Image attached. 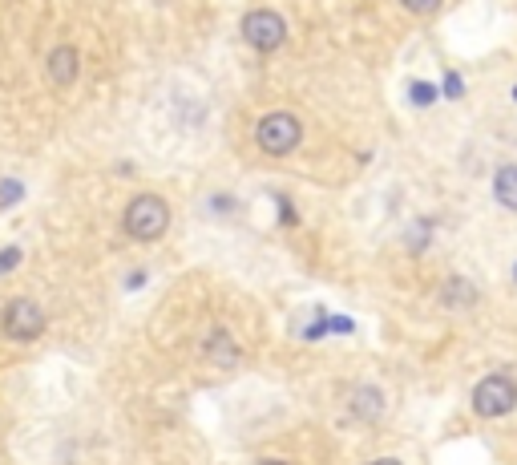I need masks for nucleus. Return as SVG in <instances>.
Returning <instances> with one entry per match:
<instances>
[{"label": "nucleus", "instance_id": "nucleus-1", "mask_svg": "<svg viewBox=\"0 0 517 465\" xmlns=\"http://www.w3.org/2000/svg\"><path fill=\"white\" fill-rule=\"evenodd\" d=\"M122 227H126L130 239L154 243V239H162L166 227H170V207H166L158 195H138V199H130V207H126V215H122Z\"/></svg>", "mask_w": 517, "mask_h": 465}, {"label": "nucleus", "instance_id": "nucleus-2", "mask_svg": "<svg viewBox=\"0 0 517 465\" xmlns=\"http://www.w3.org/2000/svg\"><path fill=\"white\" fill-rule=\"evenodd\" d=\"M0 332L17 344H33L45 336V308L29 296H17L5 304V316H0Z\"/></svg>", "mask_w": 517, "mask_h": 465}, {"label": "nucleus", "instance_id": "nucleus-3", "mask_svg": "<svg viewBox=\"0 0 517 465\" xmlns=\"http://www.w3.org/2000/svg\"><path fill=\"white\" fill-rule=\"evenodd\" d=\"M299 138H303V126H299L295 114H267V118H259V126H255L259 150H267V154H275V158L291 154V150L299 146Z\"/></svg>", "mask_w": 517, "mask_h": 465}, {"label": "nucleus", "instance_id": "nucleus-4", "mask_svg": "<svg viewBox=\"0 0 517 465\" xmlns=\"http://www.w3.org/2000/svg\"><path fill=\"white\" fill-rule=\"evenodd\" d=\"M513 405H517V381L501 377V372H493L473 389V413L481 417H505L513 413Z\"/></svg>", "mask_w": 517, "mask_h": 465}, {"label": "nucleus", "instance_id": "nucleus-5", "mask_svg": "<svg viewBox=\"0 0 517 465\" xmlns=\"http://www.w3.org/2000/svg\"><path fill=\"white\" fill-rule=\"evenodd\" d=\"M243 37H247V45L255 53H275L283 45V37H287V25L271 9H255V13L243 17Z\"/></svg>", "mask_w": 517, "mask_h": 465}, {"label": "nucleus", "instance_id": "nucleus-6", "mask_svg": "<svg viewBox=\"0 0 517 465\" xmlns=\"http://www.w3.org/2000/svg\"><path fill=\"white\" fill-rule=\"evenodd\" d=\"M45 73H49V81H53L57 89H69V85L77 81V73H81L77 49H73V45H57V49L45 57Z\"/></svg>", "mask_w": 517, "mask_h": 465}, {"label": "nucleus", "instance_id": "nucleus-7", "mask_svg": "<svg viewBox=\"0 0 517 465\" xmlns=\"http://www.w3.org/2000/svg\"><path fill=\"white\" fill-rule=\"evenodd\" d=\"M206 360H215L219 368L239 364V344H235V336L223 332V328H215L211 336H206Z\"/></svg>", "mask_w": 517, "mask_h": 465}, {"label": "nucleus", "instance_id": "nucleus-8", "mask_svg": "<svg viewBox=\"0 0 517 465\" xmlns=\"http://www.w3.org/2000/svg\"><path fill=\"white\" fill-rule=\"evenodd\" d=\"M348 413H352V421H376V417L384 413V397H380V389H372V385L356 389V393H352V401H348Z\"/></svg>", "mask_w": 517, "mask_h": 465}, {"label": "nucleus", "instance_id": "nucleus-9", "mask_svg": "<svg viewBox=\"0 0 517 465\" xmlns=\"http://www.w3.org/2000/svg\"><path fill=\"white\" fill-rule=\"evenodd\" d=\"M493 195H497L501 207L517 211V166H501V170H497V178H493Z\"/></svg>", "mask_w": 517, "mask_h": 465}, {"label": "nucleus", "instance_id": "nucleus-10", "mask_svg": "<svg viewBox=\"0 0 517 465\" xmlns=\"http://www.w3.org/2000/svg\"><path fill=\"white\" fill-rule=\"evenodd\" d=\"M441 300H445L449 308H469V304L477 300V292H473L469 279H449L445 292H441Z\"/></svg>", "mask_w": 517, "mask_h": 465}, {"label": "nucleus", "instance_id": "nucleus-11", "mask_svg": "<svg viewBox=\"0 0 517 465\" xmlns=\"http://www.w3.org/2000/svg\"><path fill=\"white\" fill-rule=\"evenodd\" d=\"M21 199H25V186H21V182H13V178L0 182V207H13V203H21Z\"/></svg>", "mask_w": 517, "mask_h": 465}, {"label": "nucleus", "instance_id": "nucleus-12", "mask_svg": "<svg viewBox=\"0 0 517 465\" xmlns=\"http://www.w3.org/2000/svg\"><path fill=\"white\" fill-rule=\"evenodd\" d=\"M400 5H404L408 13H417V17H433V13L441 9V0H400Z\"/></svg>", "mask_w": 517, "mask_h": 465}, {"label": "nucleus", "instance_id": "nucleus-13", "mask_svg": "<svg viewBox=\"0 0 517 465\" xmlns=\"http://www.w3.org/2000/svg\"><path fill=\"white\" fill-rule=\"evenodd\" d=\"M17 263H21V247H5V251H0V275L13 271Z\"/></svg>", "mask_w": 517, "mask_h": 465}, {"label": "nucleus", "instance_id": "nucleus-14", "mask_svg": "<svg viewBox=\"0 0 517 465\" xmlns=\"http://www.w3.org/2000/svg\"><path fill=\"white\" fill-rule=\"evenodd\" d=\"M412 102H417V106H429V102H433V85H425V81L412 85Z\"/></svg>", "mask_w": 517, "mask_h": 465}, {"label": "nucleus", "instance_id": "nucleus-15", "mask_svg": "<svg viewBox=\"0 0 517 465\" xmlns=\"http://www.w3.org/2000/svg\"><path fill=\"white\" fill-rule=\"evenodd\" d=\"M445 93H449V98H461V93H465V89H461V77H457V73H449V77H445Z\"/></svg>", "mask_w": 517, "mask_h": 465}, {"label": "nucleus", "instance_id": "nucleus-16", "mask_svg": "<svg viewBox=\"0 0 517 465\" xmlns=\"http://www.w3.org/2000/svg\"><path fill=\"white\" fill-rule=\"evenodd\" d=\"M372 465H400L396 457H380V461H372Z\"/></svg>", "mask_w": 517, "mask_h": 465}, {"label": "nucleus", "instance_id": "nucleus-17", "mask_svg": "<svg viewBox=\"0 0 517 465\" xmlns=\"http://www.w3.org/2000/svg\"><path fill=\"white\" fill-rule=\"evenodd\" d=\"M259 465H287V461H259Z\"/></svg>", "mask_w": 517, "mask_h": 465}, {"label": "nucleus", "instance_id": "nucleus-18", "mask_svg": "<svg viewBox=\"0 0 517 465\" xmlns=\"http://www.w3.org/2000/svg\"><path fill=\"white\" fill-rule=\"evenodd\" d=\"M513 98H517V89H513Z\"/></svg>", "mask_w": 517, "mask_h": 465}]
</instances>
